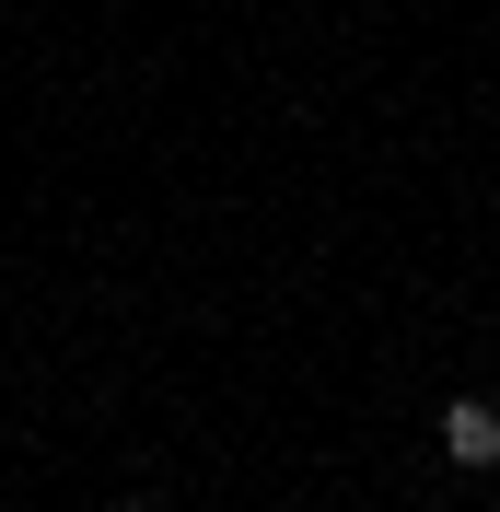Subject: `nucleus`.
I'll use <instances>...</instances> for the list:
<instances>
[{"mask_svg": "<svg viewBox=\"0 0 500 512\" xmlns=\"http://www.w3.org/2000/svg\"><path fill=\"white\" fill-rule=\"evenodd\" d=\"M442 454H454V466H500V408L454 396V408H442Z\"/></svg>", "mask_w": 500, "mask_h": 512, "instance_id": "1", "label": "nucleus"}, {"mask_svg": "<svg viewBox=\"0 0 500 512\" xmlns=\"http://www.w3.org/2000/svg\"><path fill=\"white\" fill-rule=\"evenodd\" d=\"M117 512H152V501H117Z\"/></svg>", "mask_w": 500, "mask_h": 512, "instance_id": "2", "label": "nucleus"}]
</instances>
